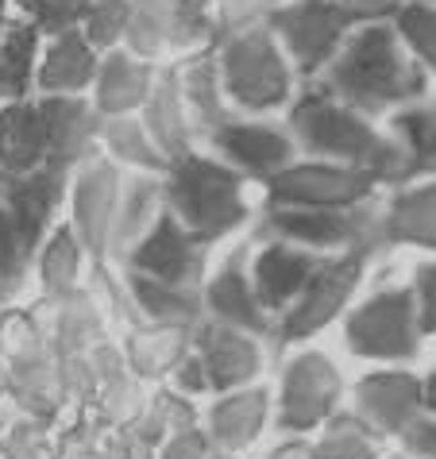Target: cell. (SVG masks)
<instances>
[{
    "label": "cell",
    "instance_id": "6da1fadb",
    "mask_svg": "<svg viewBox=\"0 0 436 459\" xmlns=\"http://www.w3.org/2000/svg\"><path fill=\"white\" fill-rule=\"evenodd\" d=\"M317 85L340 97L344 105L387 120L390 112L429 97L432 78L394 28V20H367L344 39Z\"/></svg>",
    "mask_w": 436,
    "mask_h": 459
},
{
    "label": "cell",
    "instance_id": "7a4b0ae2",
    "mask_svg": "<svg viewBox=\"0 0 436 459\" xmlns=\"http://www.w3.org/2000/svg\"><path fill=\"white\" fill-rule=\"evenodd\" d=\"M282 120L290 124L301 155L371 170L387 186L405 182V147L397 143L387 120H375L367 112L344 105L340 97H332L317 82H305L298 89Z\"/></svg>",
    "mask_w": 436,
    "mask_h": 459
},
{
    "label": "cell",
    "instance_id": "3957f363",
    "mask_svg": "<svg viewBox=\"0 0 436 459\" xmlns=\"http://www.w3.org/2000/svg\"><path fill=\"white\" fill-rule=\"evenodd\" d=\"M251 186L236 167L216 159L209 147H194L178 155L162 174V197L178 221L194 232L205 247L240 236L255 221Z\"/></svg>",
    "mask_w": 436,
    "mask_h": 459
},
{
    "label": "cell",
    "instance_id": "277c9868",
    "mask_svg": "<svg viewBox=\"0 0 436 459\" xmlns=\"http://www.w3.org/2000/svg\"><path fill=\"white\" fill-rule=\"evenodd\" d=\"M213 55L228 105L243 117H282L301 89L298 70L266 20L221 31V39L213 43Z\"/></svg>",
    "mask_w": 436,
    "mask_h": 459
},
{
    "label": "cell",
    "instance_id": "5b68a950",
    "mask_svg": "<svg viewBox=\"0 0 436 459\" xmlns=\"http://www.w3.org/2000/svg\"><path fill=\"white\" fill-rule=\"evenodd\" d=\"M0 390L55 420L70 417L62 390V359L39 309H0Z\"/></svg>",
    "mask_w": 436,
    "mask_h": 459
},
{
    "label": "cell",
    "instance_id": "8992f818",
    "mask_svg": "<svg viewBox=\"0 0 436 459\" xmlns=\"http://www.w3.org/2000/svg\"><path fill=\"white\" fill-rule=\"evenodd\" d=\"M382 247V239H363L344 251L320 255L313 278L298 293V301L275 321V340L278 348H293V343L313 340L317 333H325L332 321H340L348 313V305L355 298L359 282L367 278V266L375 259V251Z\"/></svg>",
    "mask_w": 436,
    "mask_h": 459
},
{
    "label": "cell",
    "instance_id": "52a82bcc",
    "mask_svg": "<svg viewBox=\"0 0 436 459\" xmlns=\"http://www.w3.org/2000/svg\"><path fill=\"white\" fill-rule=\"evenodd\" d=\"M266 23H271V31L278 35L282 50L290 55L293 70L305 85L325 74L344 39L359 23H367V16L352 4H344V0H282L278 8H271Z\"/></svg>",
    "mask_w": 436,
    "mask_h": 459
},
{
    "label": "cell",
    "instance_id": "ba28073f",
    "mask_svg": "<svg viewBox=\"0 0 436 459\" xmlns=\"http://www.w3.org/2000/svg\"><path fill=\"white\" fill-rule=\"evenodd\" d=\"M221 39L216 0H132L124 47L151 62H174Z\"/></svg>",
    "mask_w": 436,
    "mask_h": 459
},
{
    "label": "cell",
    "instance_id": "9c48e42d",
    "mask_svg": "<svg viewBox=\"0 0 436 459\" xmlns=\"http://www.w3.org/2000/svg\"><path fill=\"white\" fill-rule=\"evenodd\" d=\"M382 189H390L379 174L344 167V162L298 155L290 167H282L259 186L263 205H310V209H355L375 201Z\"/></svg>",
    "mask_w": 436,
    "mask_h": 459
},
{
    "label": "cell",
    "instance_id": "30bf717a",
    "mask_svg": "<svg viewBox=\"0 0 436 459\" xmlns=\"http://www.w3.org/2000/svg\"><path fill=\"white\" fill-rule=\"evenodd\" d=\"M421 325H417V298L414 286H390L371 293L355 309L344 313V343L359 359L405 363L421 351Z\"/></svg>",
    "mask_w": 436,
    "mask_h": 459
},
{
    "label": "cell",
    "instance_id": "8fae6325",
    "mask_svg": "<svg viewBox=\"0 0 436 459\" xmlns=\"http://www.w3.org/2000/svg\"><path fill=\"white\" fill-rule=\"evenodd\" d=\"M344 375L340 367L317 348H301L282 363L278 394H275V420L282 437H310L340 410Z\"/></svg>",
    "mask_w": 436,
    "mask_h": 459
},
{
    "label": "cell",
    "instance_id": "7c38bea8",
    "mask_svg": "<svg viewBox=\"0 0 436 459\" xmlns=\"http://www.w3.org/2000/svg\"><path fill=\"white\" fill-rule=\"evenodd\" d=\"M127 170L117 167L105 151H93L70 170V194H66V221L82 244L93 255L97 271L105 274L112 263V232H117V212H120V194H124Z\"/></svg>",
    "mask_w": 436,
    "mask_h": 459
},
{
    "label": "cell",
    "instance_id": "4fadbf2b",
    "mask_svg": "<svg viewBox=\"0 0 436 459\" xmlns=\"http://www.w3.org/2000/svg\"><path fill=\"white\" fill-rule=\"evenodd\" d=\"M255 236L286 239V244L310 247L317 255L344 251L363 239H379V205L355 209H310V205H263L255 221Z\"/></svg>",
    "mask_w": 436,
    "mask_h": 459
},
{
    "label": "cell",
    "instance_id": "5bb4252c",
    "mask_svg": "<svg viewBox=\"0 0 436 459\" xmlns=\"http://www.w3.org/2000/svg\"><path fill=\"white\" fill-rule=\"evenodd\" d=\"M201 147H209L216 159H224L228 167H236L255 186H263L271 174L290 167V162L301 155L298 139H293L286 120L243 117V112H232L221 127H213Z\"/></svg>",
    "mask_w": 436,
    "mask_h": 459
},
{
    "label": "cell",
    "instance_id": "9a60e30c",
    "mask_svg": "<svg viewBox=\"0 0 436 459\" xmlns=\"http://www.w3.org/2000/svg\"><path fill=\"white\" fill-rule=\"evenodd\" d=\"M120 266L124 271L162 278V282H174V286L201 290L205 274H209V247L162 205L155 224L120 255Z\"/></svg>",
    "mask_w": 436,
    "mask_h": 459
},
{
    "label": "cell",
    "instance_id": "2e32d148",
    "mask_svg": "<svg viewBox=\"0 0 436 459\" xmlns=\"http://www.w3.org/2000/svg\"><path fill=\"white\" fill-rule=\"evenodd\" d=\"M109 293H100L97 286H78L70 293H58V298H39V316L47 325L50 340H55L58 351H89L97 348L100 340L112 336V313H124L127 316V305H124V290L120 282L105 286Z\"/></svg>",
    "mask_w": 436,
    "mask_h": 459
},
{
    "label": "cell",
    "instance_id": "e0dca14e",
    "mask_svg": "<svg viewBox=\"0 0 436 459\" xmlns=\"http://www.w3.org/2000/svg\"><path fill=\"white\" fill-rule=\"evenodd\" d=\"M251 244L255 239H243L232 251L224 255L221 263L205 274L201 282V309L209 321L243 328V333H255L263 340L275 336V316L263 309L259 293H255L251 282Z\"/></svg>",
    "mask_w": 436,
    "mask_h": 459
},
{
    "label": "cell",
    "instance_id": "ac0fdd59",
    "mask_svg": "<svg viewBox=\"0 0 436 459\" xmlns=\"http://www.w3.org/2000/svg\"><path fill=\"white\" fill-rule=\"evenodd\" d=\"M194 351L205 367V375H209L213 394L251 386V382H259L266 371L263 336L221 325V321H209V316H201L194 328Z\"/></svg>",
    "mask_w": 436,
    "mask_h": 459
},
{
    "label": "cell",
    "instance_id": "d6986e66",
    "mask_svg": "<svg viewBox=\"0 0 436 459\" xmlns=\"http://www.w3.org/2000/svg\"><path fill=\"white\" fill-rule=\"evenodd\" d=\"M251 282L255 293H259L263 309L275 316L286 313L298 293L305 290V282L313 278L320 255L310 247H298V244H286V239H271V236H251Z\"/></svg>",
    "mask_w": 436,
    "mask_h": 459
},
{
    "label": "cell",
    "instance_id": "ffe728a7",
    "mask_svg": "<svg viewBox=\"0 0 436 459\" xmlns=\"http://www.w3.org/2000/svg\"><path fill=\"white\" fill-rule=\"evenodd\" d=\"M271 420H275L271 390H266L263 382H251V386H240V390L213 394V405L201 413V429L213 448L243 455L263 440Z\"/></svg>",
    "mask_w": 436,
    "mask_h": 459
},
{
    "label": "cell",
    "instance_id": "44dd1931",
    "mask_svg": "<svg viewBox=\"0 0 436 459\" xmlns=\"http://www.w3.org/2000/svg\"><path fill=\"white\" fill-rule=\"evenodd\" d=\"M352 410L379 432L382 440H397L409 420L425 410V378L414 371H371L352 386Z\"/></svg>",
    "mask_w": 436,
    "mask_h": 459
},
{
    "label": "cell",
    "instance_id": "7402d4cb",
    "mask_svg": "<svg viewBox=\"0 0 436 459\" xmlns=\"http://www.w3.org/2000/svg\"><path fill=\"white\" fill-rule=\"evenodd\" d=\"M66 194H70V170L62 167H39L0 182V201L12 209L20 232L28 236L31 251L43 244L47 232L66 216Z\"/></svg>",
    "mask_w": 436,
    "mask_h": 459
},
{
    "label": "cell",
    "instance_id": "603a6c76",
    "mask_svg": "<svg viewBox=\"0 0 436 459\" xmlns=\"http://www.w3.org/2000/svg\"><path fill=\"white\" fill-rule=\"evenodd\" d=\"M382 247H421L436 255V174L390 186L379 205Z\"/></svg>",
    "mask_w": 436,
    "mask_h": 459
},
{
    "label": "cell",
    "instance_id": "cb8c5ba5",
    "mask_svg": "<svg viewBox=\"0 0 436 459\" xmlns=\"http://www.w3.org/2000/svg\"><path fill=\"white\" fill-rule=\"evenodd\" d=\"M97 66L100 50L89 43L82 23L50 31L43 39L39 74H35V97H89Z\"/></svg>",
    "mask_w": 436,
    "mask_h": 459
},
{
    "label": "cell",
    "instance_id": "d4e9b609",
    "mask_svg": "<svg viewBox=\"0 0 436 459\" xmlns=\"http://www.w3.org/2000/svg\"><path fill=\"white\" fill-rule=\"evenodd\" d=\"M194 328L197 325H159V321L127 316L117 340L124 348L127 367L144 382H151V386H162L174 375V367L194 351Z\"/></svg>",
    "mask_w": 436,
    "mask_h": 459
},
{
    "label": "cell",
    "instance_id": "484cf974",
    "mask_svg": "<svg viewBox=\"0 0 436 459\" xmlns=\"http://www.w3.org/2000/svg\"><path fill=\"white\" fill-rule=\"evenodd\" d=\"M159 70H162V62L139 58L127 47L100 50L97 78L89 85V100H93L97 117H127V112H139L144 100L151 97V89H155Z\"/></svg>",
    "mask_w": 436,
    "mask_h": 459
},
{
    "label": "cell",
    "instance_id": "4316f807",
    "mask_svg": "<svg viewBox=\"0 0 436 459\" xmlns=\"http://www.w3.org/2000/svg\"><path fill=\"white\" fill-rule=\"evenodd\" d=\"M47 124V162L74 170L97 151L100 117L89 97H39Z\"/></svg>",
    "mask_w": 436,
    "mask_h": 459
},
{
    "label": "cell",
    "instance_id": "83f0119b",
    "mask_svg": "<svg viewBox=\"0 0 436 459\" xmlns=\"http://www.w3.org/2000/svg\"><path fill=\"white\" fill-rule=\"evenodd\" d=\"M139 120H144L151 139H155L159 151L170 162L178 155H186V151L201 147V132H197L194 117H189V105L182 97V82H178L174 62H162L155 89H151V97L144 100V108H139Z\"/></svg>",
    "mask_w": 436,
    "mask_h": 459
},
{
    "label": "cell",
    "instance_id": "f1b7e54d",
    "mask_svg": "<svg viewBox=\"0 0 436 459\" xmlns=\"http://www.w3.org/2000/svg\"><path fill=\"white\" fill-rule=\"evenodd\" d=\"M93 255L82 244V236L74 232V224L62 216V221L50 228L47 239L35 247L31 259V278L39 286V298H58V293H70L89 282V271H93Z\"/></svg>",
    "mask_w": 436,
    "mask_h": 459
},
{
    "label": "cell",
    "instance_id": "f546056e",
    "mask_svg": "<svg viewBox=\"0 0 436 459\" xmlns=\"http://www.w3.org/2000/svg\"><path fill=\"white\" fill-rule=\"evenodd\" d=\"M47 167V124L39 97L0 100V178Z\"/></svg>",
    "mask_w": 436,
    "mask_h": 459
},
{
    "label": "cell",
    "instance_id": "4dcf8cb0",
    "mask_svg": "<svg viewBox=\"0 0 436 459\" xmlns=\"http://www.w3.org/2000/svg\"><path fill=\"white\" fill-rule=\"evenodd\" d=\"M120 290H124L127 316H139V321L197 325L205 316L201 290L174 286V282H162V278H151V274H139V271H120Z\"/></svg>",
    "mask_w": 436,
    "mask_h": 459
},
{
    "label": "cell",
    "instance_id": "1f68e13d",
    "mask_svg": "<svg viewBox=\"0 0 436 459\" xmlns=\"http://www.w3.org/2000/svg\"><path fill=\"white\" fill-rule=\"evenodd\" d=\"M174 66H178V82H182V97L189 105V117H194L201 143H205V135H209L213 127H221L228 117H232L221 70H216V55H213V47H205V50H194V55H186V58H174Z\"/></svg>",
    "mask_w": 436,
    "mask_h": 459
},
{
    "label": "cell",
    "instance_id": "d6a6232c",
    "mask_svg": "<svg viewBox=\"0 0 436 459\" xmlns=\"http://www.w3.org/2000/svg\"><path fill=\"white\" fill-rule=\"evenodd\" d=\"M58 425L0 390V459H58Z\"/></svg>",
    "mask_w": 436,
    "mask_h": 459
},
{
    "label": "cell",
    "instance_id": "836d02e7",
    "mask_svg": "<svg viewBox=\"0 0 436 459\" xmlns=\"http://www.w3.org/2000/svg\"><path fill=\"white\" fill-rule=\"evenodd\" d=\"M97 151L124 167L127 174H166L170 159L159 151V143L151 139V132L139 120V112L127 117H100V135H97Z\"/></svg>",
    "mask_w": 436,
    "mask_h": 459
},
{
    "label": "cell",
    "instance_id": "e575fe53",
    "mask_svg": "<svg viewBox=\"0 0 436 459\" xmlns=\"http://www.w3.org/2000/svg\"><path fill=\"white\" fill-rule=\"evenodd\" d=\"M47 35L12 12L4 43H0V100H20L35 97V74H39V55H43Z\"/></svg>",
    "mask_w": 436,
    "mask_h": 459
},
{
    "label": "cell",
    "instance_id": "d590c367",
    "mask_svg": "<svg viewBox=\"0 0 436 459\" xmlns=\"http://www.w3.org/2000/svg\"><path fill=\"white\" fill-rule=\"evenodd\" d=\"M135 440L93 413H70L58 425V459H127Z\"/></svg>",
    "mask_w": 436,
    "mask_h": 459
},
{
    "label": "cell",
    "instance_id": "8d00e7d4",
    "mask_svg": "<svg viewBox=\"0 0 436 459\" xmlns=\"http://www.w3.org/2000/svg\"><path fill=\"white\" fill-rule=\"evenodd\" d=\"M162 174H127L124 194H120V212H117V232H112V263H120V255L135 244L139 236L155 224L162 212Z\"/></svg>",
    "mask_w": 436,
    "mask_h": 459
},
{
    "label": "cell",
    "instance_id": "74e56055",
    "mask_svg": "<svg viewBox=\"0 0 436 459\" xmlns=\"http://www.w3.org/2000/svg\"><path fill=\"white\" fill-rule=\"evenodd\" d=\"M194 425H201L197 402L186 398V394H178L174 386H166V382H162V386L151 390L144 413H139L132 425H127V437H132L139 448L155 452L159 444L170 437V432H182V429H194Z\"/></svg>",
    "mask_w": 436,
    "mask_h": 459
},
{
    "label": "cell",
    "instance_id": "f35d334b",
    "mask_svg": "<svg viewBox=\"0 0 436 459\" xmlns=\"http://www.w3.org/2000/svg\"><path fill=\"white\" fill-rule=\"evenodd\" d=\"M387 127L405 147V182L436 174V97H421L387 117Z\"/></svg>",
    "mask_w": 436,
    "mask_h": 459
},
{
    "label": "cell",
    "instance_id": "ab89813d",
    "mask_svg": "<svg viewBox=\"0 0 436 459\" xmlns=\"http://www.w3.org/2000/svg\"><path fill=\"white\" fill-rule=\"evenodd\" d=\"M317 459H379L382 437L355 410H336L317 429Z\"/></svg>",
    "mask_w": 436,
    "mask_h": 459
},
{
    "label": "cell",
    "instance_id": "60d3db41",
    "mask_svg": "<svg viewBox=\"0 0 436 459\" xmlns=\"http://www.w3.org/2000/svg\"><path fill=\"white\" fill-rule=\"evenodd\" d=\"M151 390H155V386L139 378L132 367H120V371H112V375H105L97 382L93 402H89V410H82V413H93L100 420H109V425L127 429L139 413H144Z\"/></svg>",
    "mask_w": 436,
    "mask_h": 459
},
{
    "label": "cell",
    "instance_id": "b9f144b4",
    "mask_svg": "<svg viewBox=\"0 0 436 459\" xmlns=\"http://www.w3.org/2000/svg\"><path fill=\"white\" fill-rule=\"evenodd\" d=\"M31 259L35 251L28 244V236L20 232L12 209L0 201V298H8V293H16L23 286V278L31 274Z\"/></svg>",
    "mask_w": 436,
    "mask_h": 459
},
{
    "label": "cell",
    "instance_id": "7bdbcfd3",
    "mask_svg": "<svg viewBox=\"0 0 436 459\" xmlns=\"http://www.w3.org/2000/svg\"><path fill=\"white\" fill-rule=\"evenodd\" d=\"M394 28L402 31V39L417 55V62L429 70V78L436 82V4L425 0H405L394 12Z\"/></svg>",
    "mask_w": 436,
    "mask_h": 459
},
{
    "label": "cell",
    "instance_id": "ee69618b",
    "mask_svg": "<svg viewBox=\"0 0 436 459\" xmlns=\"http://www.w3.org/2000/svg\"><path fill=\"white\" fill-rule=\"evenodd\" d=\"M127 23H132V0H89L82 16V31L97 50H112V47H124Z\"/></svg>",
    "mask_w": 436,
    "mask_h": 459
},
{
    "label": "cell",
    "instance_id": "f6af8a7d",
    "mask_svg": "<svg viewBox=\"0 0 436 459\" xmlns=\"http://www.w3.org/2000/svg\"><path fill=\"white\" fill-rule=\"evenodd\" d=\"M85 8H89V0H12V12L23 20H31L43 35L82 23Z\"/></svg>",
    "mask_w": 436,
    "mask_h": 459
},
{
    "label": "cell",
    "instance_id": "bcb514c9",
    "mask_svg": "<svg viewBox=\"0 0 436 459\" xmlns=\"http://www.w3.org/2000/svg\"><path fill=\"white\" fill-rule=\"evenodd\" d=\"M397 448H402L409 459H436V413L421 410L402 432H397Z\"/></svg>",
    "mask_w": 436,
    "mask_h": 459
},
{
    "label": "cell",
    "instance_id": "7dc6e473",
    "mask_svg": "<svg viewBox=\"0 0 436 459\" xmlns=\"http://www.w3.org/2000/svg\"><path fill=\"white\" fill-rule=\"evenodd\" d=\"M414 298H417L421 336H436V259L417 266V274H414Z\"/></svg>",
    "mask_w": 436,
    "mask_h": 459
},
{
    "label": "cell",
    "instance_id": "c3c4849f",
    "mask_svg": "<svg viewBox=\"0 0 436 459\" xmlns=\"http://www.w3.org/2000/svg\"><path fill=\"white\" fill-rule=\"evenodd\" d=\"M213 452L209 437H205V429L194 425V429H182V432H170L159 448H155V459H205Z\"/></svg>",
    "mask_w": 436,
    "mask_h": 459
},
{
    "label": "cell",
    "instance_id": "681fc988",
    "mask_svg": "<svg viewBox=\"0 0 436 459\" xmlns=\"http://www.w3.org/2000/svg\"><path fill=\"white\" fill-rule=\"evenodd\" d=\"M166 386H174L178 394H186V398H209V375H205V367H201V359H197V351H189L182 363L174 367V375L166 378Z\"/></svg>",
    "mask_w": 436,
    "mask_h": 459
},
{
    "label": "cell",
    "instance_id": "f907efd6",
    "mask_svg": "<svg viewBox=\"0 0 436 459\" xmlns=\"http://www.w3.org/2000/svg\"><path fill=\"white\" fill-rule=\"evenodd\" d=\"M263 459H317V448L305 437H286L282 444H275Z\"/></svg>",
    "mask_w": 436,
    "mask_h": 459
},
{
    "label": "cell",
    "instance_id": "816d5d0a",
    "mask_svg": "<svg viewBox=\"0 0 436 459\" xmlns=\"http://www.w3.org/2000/svg\"><path fill=\"white\" fill-rule=\"evenodd\" d=\"M344 4H352L355 12H363L367 20H394V12L405 4V0H344Z\"/></svg>",
    "mask_w": 436,
    "mask_h": 459
},
{
    "label": "cell",
    "instance_id": "f5cc1de1",
    "mask_svg": "<svg viewBox=\"0 0 436 459\" xmlns=\"http://www.w3.org/2000/svg\"><path fill=\"white\" fill-rule=\"evenodd\" d=\"M425 410L436 413V371L425 375Z\"/></svg>",
    "mask_w": 436,
    "mask_h": 459
},
{
    "label": "cell",
    "instance_id": "db71d44e",
    "mask_svg": "<svg viewBox=\"0 0 436 459\" xmlns=\"http://www.w3.org/2000/svg\"><path fill=\"white\" fill-rule=\"evenodd\" d=\"M8 20H12V0H0V43H4V31H8Z\"/></svg>",
    "mask_w": 436,
    "mask_h": 459
},
{
    "label": "cell",
    "instance_id": "11a10c76",
    "mask_svg": "<svg viewBox=\"0 0 436 459\" xmlns=\"http://www.w3.org/2000/svg\"><path fill=\"white\" fill-rule=\"evenodd\" d=\"M205 459H243V455H240V452H221V448H213Z\"/></svg>",
    "mask_w": 436,
    "mask_h": 459
},
{
    "label": "cell",
    "instance_id": "9f6ffc18",
    "mask_svg": "<svg viewBox=\"0 0 436 459\" xmlns=\"http://www.w3.org/2000/svg\"><path fill=\"white\" fill-rule=\"evenodd\" d=\"M127 459H155V452H151V448H139V444H135L132 455H127Z\"/></svg>",
    "mask_w": 436,
    "mask_h": 459
},
{
    "label": "cell",
    "instance_id": "6f0895ef",
    "mask_svg": "<svg viewBox=\"0 0 436 459\" xmlns=\"http://www.w3.org/2000/svg\"><path fill=\"white\" fill-rule=\"evenodd\" d=\"M379 459H409L405 452H394V455H379Z\"/></svg>",
    "mask_w": 436,
    "mask_h": 459
},
{
    "label": "cell",
    "instance_id": "680465c9",
    "mask_svg": "<svg viewBox=\"0 0 436 459\" xmlns=\"http://www.w3.org/2000/svg\"><path fill=\"white\" fill-rule=\"evenodd\" d=\"M0 309H4V298H0Z\"/></svg>",
    "mask_w": 436,
    "mask_h": 459
},
{
    "label": "cell",
    "instance_id": "91938a15",
    "mask_svg": "<svg viewBox=\"0 0 436 459\" xmlns=\"http://www.w3.org/2000/svg\"><path fill=\"white\" fill-rule=\"evenodd\" d=\"M0 182H4V178H0Z\"/></svg>",
    "mask_w": 436,
    "mask_h": 459
}]
</instances>
